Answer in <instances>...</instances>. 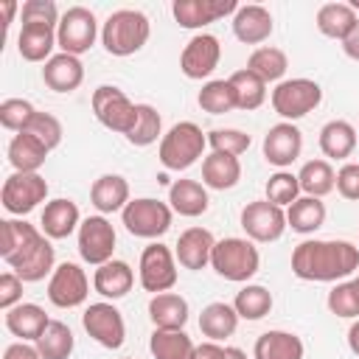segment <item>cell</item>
I'll list each match as a JSON object with an SVG mask.
<instances>
[{"label":"cell","instance_id":"obj_47","mask_svg":"<svg viewBox=\"0 0 359 359\" xmlns=\"http://www.w3.org/2000/svg\"><path fill=\"white\" fill-rule=\"evenodd\" d=\"M34 115H36V109L25 98H6L0 104V126L8 132H25Z\"/></svg>","mask_w":359,"mask_h":359},{"label":"cell","instance_id":"obj_31","mask_svg":"<svg viewBox=\"0 0 359 359\" xmlns=\"http://www.w3.org/2000/svg\"><path fill=\"white\" fill-rule=\"evenodd\" d=\"M8 163L14 171H22V174H36L42 165H45V157H48V149L45 143H39L34 135L28 132H17L11 140H8Z\"/></svg>","mask_w":359,"mask_h":359},{"label":"cell","instance_id":"obj_7","mask_svg":"<svg viewBox=\"0 0 359 359\" xmlns=\"http://www.w3.org/2000/svg\"><path fill=\"white\" fill-rule=\"evenodd\" d=\"M93 115L98 118L101 126H107L109 132L118 135H129V129L135 126V115H137V104L129 101V95L115 87V84H101L93 90Z\"/></svg>","mask_w":359,"mask_h":359},{"label":"cell","instance_id":"obj_49","mask_svg":"<svg viewBox=\"0 0 359 359\" xmlns=\"http://www.w3.org/2000/svg\"><path fill=\"white\" fill-rule=\"evenodd\" d=\"M25 132L34 135L39 143H45L48 151H53V149L62 143V123H59V118L50 115V112H39V109H36V115L31 118V123H28Z\"/></svg>","mask_w":359,"mask_h":359},{"label":"cell","instance_id":"obj_41","mask_svg":"<svg viewBox=\"0 0 359 359\" xmlns=\"http://www.w3.org/2000/svg\"><path fill=\"white\" fill-rule=\"evenodd\" d=\"M233 309L241 320H264L269 311H272V292L261 283H247L236 292V300H233Z\"/></svg>","mask_w":359,"mask_h":359},{"label":"cell","instance_id":"obj_22","mask_svg":"<svg viewBox=\"0 0 359 359\" xmlns=\"http://www.w3.org/2000/svg\"><path fill=\"white\" fill-rule=\"evenodd\" d=\"M42 81L53 93H73L84 81V65L79 56L70 53H53L42 67Z\"/></svg>","mask_w":359,"mask_h":359},{"label":"cell","instance_id":"obj_23","mask_svg":"<svg viewBox=\"0 0 359 359\" xmlns=\"http://www.w3.org/2000/svg\"><path fill=\"white\" fill-rule=\"evenodd\" d=\"M135 286V269L126 264V261H107L101 266H95V275H93V289L104 297V300H121L132 292Z\"/></svg>","mask_w":359,"mask_h":359},{"label":"cell","instance_id":"obj_15","mask_svg":"<svg viewBox=\"0 0 359 359\" xmlns=\"http://www.w3.org/2000/svg\"><path fill=\"white\" fill-rule=\"evenodd\" d=\"M219 59H222L219 39L213 34H194L180 53V70L185 73V79L202 81L219 67Z\"/></svg>","mask_w":359,"mask_h":359},{"label":"cell","instance_id":"obj_58","mask_svg":"<svg viewBox=\"0 0 359 359\" xmlns=\"http://www.w3.org/2000/svg\"><path fill=\"white\" fill-rule=\"evenodd\" d=\"M353 283H356V286H359V275H356V278H353Z\"/></svg>","mask_w":359,"mask_h":359},{"label":"cell","instance_id":"obj_16","mask_svg":"<svg viewBox=\"0 0 359 359\" xmlns=\"http://www.w3.org/2000/svg\"><path fill=\"white\" fill-rule=\"evenodd\" d=\"M264 160L269 165H275L278 171H286L303 151V132L289 123V121H280L275 126H269V132L264 135Z\"/></svg>","mask_w":359,"mask_h":359},{"label":"cell","instance_id":"obj_32","mask_svg":"<svg viewBox=\"0 0 359 359\" xmlns=\"http://www.w3.org/2000/svg\"><path fill=\"white\" fill-rule=\"evenodd\" d=\"M356 137L359 132L353 129V123L334 118L320 129V151L331 160H348L356 149Z\"/></svg>","mask_w":359,"mask_h":359},{"label":"cell","instance_id":"obj_57","mask_svg":"<svg viewBox=\"0 0 359 359\" xmlns=\"http://www.w3.org/2000/svg\"><path fill=\"white\" fill-rule=\"evenodd\" d=\"M227 359H247V353L241 348H227Z\"/></svg>","mask_w":359,"mask_h":359},{"label":"cell","instance_id":"obj_30","mask_svg":"<svg viewBox=\"0 0 359 359\" xmlns=\"http://www.w3.org/2000/svg\"><path fill=\"white\" fill-rule=\"evenodd\" d=\"M241 180V163L233 154H222V151H210L202 160V185L213 188V191H230L236 188Z\"/></svg>","mask_w":359,"mask_h":359},{"label":"cell","instance_id":"obj_17","mask_svg":"<svg viewBox=\"0 0 359 359\" xmlns=\"http://www.w3.org/2000/svg\"><path fill=\"white\" fill-rule=\"evenodd\" d=\"M236 11H238L236 0H174L171 3V14H174L177 25L188 28V31L205 28L227 14H236Z\"/></svg>","mask_w":359,"mask_h":359},{"label":"cell","instance_id":"obj_53","mask_svg":"<svg viewBox=\"0 0 359 359\" xmlns=\"http://www.w3.org/2000/svg\"><path fill=\"white\" fill-rule=\"evenodd\" d=\"M3 359H42L39 356V351H36V345H31V342H11L8 348H6V353H3Z\"/></svg>","mask_w":359,"mask_h":359},{"label":"cell","instance_id":"obj_26","mask_svg":"<svg viewBox=\"0 0 359 359\" xmlns=\"http://www.w3.org/2000/svg\"><path fill=\"white\" fill-rule=\"evenodd\" d=\"M48 325H50V317L36 303H17L14 309L6 311V328L20 342H36Z\"/></svg>","mask_w":359,"mask_h":359},{"label":"cell","instance_id":"obj_3","mask_svg":"<svg viewBox=\"0 0 359 359\" xmlns=\"http://www.w3.org/2000/svg\"><path fill=\"white\" fill-rule=\"evenodd\" d=\"M210 266L219 278L233 280V283H247L258 269H261V252L255 241L227 236L219 238L213 252H210Z\"/></svg>","mask_w":359,"mask_h":359},{"label":"cell","instance_id":"obj_28","mask_svg":"<svg viewBox=\"0 0 359 359\" xmlns=\"http://www.w3.org/2000/svg\"><path fill=\"white\" fill-rule=\"evenodd\" d=\"M168 205L174 213L185 216V219H196V216L208 213L210 196L199 180H177L168 188Z\"/></svg>","mask_w":359,"mask_h":359},{"label":"cell","instance_id":"obj_44","mask_svg":"<svg viewBox=\"0 0 359 359\" xmlns=\"http://www.w3.org/2000/svg\"><path fill=\"white\" fill-rule=\"evenodd\" d=\"M126 140L137 149L151 146L157 140H163V118L151 104H137V115H135V126L129 129Z\"/></svg>","mask_w":359,"mask_h":359},{"label":"cell","instance_id":"obj_21","mask_svg":"<svg viewBox=\"0 0 359 359\" xmlns=\"http://www.w3.org/2000/svg\"><path fill=\"white\" fill-rule=\"evenodd\" d=\"M39 224H42V233L53 241L59 238H67L73 233H79V224H81V213H79V205L73 199H50L45 202L42 208V216H39Z\"/></svg>","mask_w":359,"mask_h":359},{"label":"cell","instance_id":"obj_12","mask_svg":"<svg viewBox=\"0 0 359 359\" xmlns=\"http://www.w3.org/2000/svg\"><path fill=\"white\" fill-rule=\"evenodd\" d=\"M81 325L84 331L107 351H118L126 342V323L123 314L109 303V300H98L90 303L81 314Z\"/></svg>","mask_w":359,"mask_h":359},{"label":"cell","instance_id":"obj_35","mask_svg":"<svg viewBox=\"0 0 359 359\" xmlns=\"http://www.w3.org/2000/svg\"><path fill=\"white\" fill-rule=\"evenodd\" d=\"M53 261H56V250H53L50 238L42 236V238L22 255V261H20L11 272H17L25 283H36V280H42L45 275H53V269H56Z\"/></svg>","mask_w":359,"mask_h":359},{"label":"cell","instance_id":"obj_33","mask_svg":"<svg viewBox=\"0 0 359 359\" xmlns=\"http://www.w3.org/2000/svg\"><path fill=\"white\" fill-rule=\"evenodd\" d=\"M238 320H241V317L236 314L233 303L216 300V303H208V306L202 309V314H199V331H202L210 342H222V339H227V337L236 334Z\"/></svg>","mask_w":359,"mask_h":359},{"label":"cell","instance_id":"obj_11","mask_svg":"<svg viewBox=\"0 0 359 359\" xmlns=\"http://www.w3.org/2000/svg\"><path fill=\"white\" fill-rule=\"evenodd\" d=\"M241 230L247 233L250 241L255 244H269V241H278L286 230V210L272 205L269 199H255V202H247L241 208Z\"/></svg>","mask_w":359,"mask_h":359},{"label":"cell","instance_id":"obj_46","mask_svg":"<svg viewBox=\"0 0 359 359\" xmlns=\"http://www.w3.org/2000/svg\"><path fill=\"white\" fill-rule=\"evenodd\" d=\"M325 306L334 317H345V320H359V286L353 280H339L328 297Z\"/></svg>","mask_w":359,"mask_h":359},{"label":"cell","instance_id":"obj_56","mask_svg":"<svg viewBox=\"0 0 359 359\" xmlns=\"http://www.w3.org/2000/svg\"><path fill=\"white\" fill-rule=\"evenodd\" d=\"M348 348L359 356V320H353V325L348 328Z\"/></svg>","mask_w":359,"mask_h":359},{"label":"cell","instance_id":"obj_19","mask_svg":"<svg viewBox=\"0 0 359 359\" xmlns=\"http://www.w3.org/2000/svg\"><path fill=\"white\" fill-rule=\"evenodd\" d=\"M213 247H216L213 233L208 227L194 224V227H188V230L180 233V238L174 244V255H177V264L180 266H185L191 272H199V269H205L210 264Z\"/></svg>","mask_w":359,"mask_h":359},{"label":"cell","instance_id":"obj_52","mask_svg":"<svg viewBox=\"0 0 359 359\" xmlns=\"http://www.w3.org/2000/svg\"><path fill=\"white\" fill-rule=\"evenodd\" d=\"M337 191L348 202H359V163H345L337 171Z\"/></svg>","mask_w":359,"mask_h":359},{"label":"cell","instance_id":"obj_10","mask_svg":"<svg viewBox=\"0 0 359 359\" xmlns=\"http://www.w3.org/2000/svg\"><path fill=\"white\" fill-rule=\"evenodd\" d=\"M76 244H79V255L84 264H93V266H101L107 261H112V252H115V244H118V236H115V227L107 216H87L81 219L79 224V233H76Z\"/></svg>","mask_w":359,"mask_h":359},{"label":"cell","instance_id":"obj_6","mask_svg":"<svg viewBox=\"0 0 359 359\" xmlns=\"http://www.w3.org/2000/svg\"><path fill=\"white\" fill-rule=\"evenodd\" d=\"M171 219L174 210L168 202L151 199V196H140L132 199L123 210H121V222L126 227L129 236L135 238H160L171 230Z\"/></svg>","mask_w":359,"mask_h":359},{"label":"cell","instance_id":"obj_50","mask_svg":"<svg viewBox=\"0 0 359 359\" xmlns=\"http://www.w3.org/2000/svg\"><path fill=\"white\" fill-rule=\"evenodd\" d=\"M59 6L53 0H25L20 6V22H36V25H53L59 28Z\"/></svg>","mask_w":359,"mask_h":359},{"label":"cell","instance_id":"obj_37","mask_svg":"<svg viewBox=\"0 0 359 359\" xmlns=\"http://www.w3.org/2000/svg\"><path fill=\"white\" fill-rule=\"evenodd\" d=\"M149 351L154 359H194L196 345L185 334V328H180V331L154 328L149 337Z\"/></svg>","mask_w":359,"mask_h":359},{"label":"cell","instance_id":"obj_54","mask_svg":"<svg viewBox=\"0 0 359 359\" xmlns=\"http://www.w3.org/2000/svg\"><path fill=\"white\" fill-rule=\"evenodd\" d=\"M194 359H227V348H222L219 342H202V345H196V351H194Z\"/></svg>","mask_w":359,"mask_h":359},{"label":"cell","instance_id":"obj_20","mask_svg":"<svg viewBox=\"0 0 359 359\" xmlns=\"http://www.w3.org/2000/svg\"><path fill=\"white\" fill-rule=\"evenodd\" d=\"M230 25H233V36H236L238 42H244V45H258V48H261V42H266V39L272 36V28H275L269 8L258 6V3L238 6V11L233 14V22H230Z\"/></svg>","mask_w":359,"mask_h":359},{"label":"cell","instance_id":"obj_29","mask_svg":"<svg viewBox=\"0 0 359 359\" xmlns=\"http://www.w3.org/2000/svg\"><path fill=\"white\" fill-rule=\"evenodd\" d=\"M306 345L292 331H264L252 345V359H303Z\"/></svg>","mask_w":359,"mask_h":359},{"label":"cell","instance_id":"obj_1","mask_svg":"<svg viewBox=\"0 0 359 359\" xmlns=\"http://www.w3.org/2000/svg\"><path fill=\"white\" fill-rule=\"evenodd\" d=\"M359 269V247L345 238H306L292 250V272L311 283H339Z\"/></svg>","mask_w":359,"mask_h":359},{"label":"cell","instance_id":"obj_5","mask_svg":"<svg viewBox=\"0 0 359 359\" xmlns=\"http://www.w3.org/2000/svg\"><path fill=\"white\" fill-rule=\"evenodd\" d=\"M269 101H272V109L283 121L294 123V121L306 118L309 112H314L320 107L323 87L314 79H306V76H300V79H283L280 84H275Z\"/></svg>","mask_w":359,"mask_h":359},{"label":"cell","instance_id":"obj_39","mask_svg":"<svg viewBox=\"0 0 359 359\" xmlns=\"http://www.w3.org/2000/svg\"><path fill=\"white\" fill-rule=\"evenodd\" d=\"M247 70H252L255 76H261L266 84L269 81H283V76H286V70H289V59H286V53L280 50V48H275V45H261V48H255L252 53H250V59H247Z\"/></svg>","mask_w":359,"mask_h":359},{"label":"cell","instance_id":"obj_4","mask_svg":"<svg viewBox=\"0 0 359 359\" xmlns=\"http://www.w3.org/2000/svg\"><path fill=\"white\" fill-rule=\"evenodd\" d=\"M205 149H208V135L194 121H180L163 135L157 160L168 171H185L205 154Z\"/></svg>","mask_w":359,"mask_h":359},{"label":"cell","instance_id":"obj_8","mask_svg":"<svg viewBox=\"0 0 359 359\" xmlns=\"http://www.w3.org/2000/svg\"><path fill=\"white\" fill-rule=\"evenodd\" d=\"M98 20L90 8L84 6H70L62 20H59V28H56V42H59V50L62 53H70V56H81L87 53L95 39H98Z\"/></svg>","mask_w":359,"mask_h":359},{"label":"cell","instance_id":"obj_38","mask_svg":"<svg viewBox=\"0 0 359 359\" xmlns=\"http://www.w3.org/2000/svg\"><path fill=\"white\" fill-rule=\"evenodd\" d=\"M297 180H300V191L303 196H328L334 188H337V171L328 160H309L303 163V168L297 171Z\"/></svg>","mask_w":359,"mask_h":359},{"label":"cell","instance_id":"obj_42","mask_svg":"<svg viewBox=\"0 0 359 359\" xmlns=\"http://www.w3.org/2000/svg\"><path fill=\"white\" fill-rule=\"evenodd\" d=\"M34 345H36L42 359H70V353L76 348V337H73L67 323L50 320V325L42 331V337Z\"/></svg>","mask_w":359,"mask_h":359},{"label":"cell","instance_id":"obj_45","mask_svg":"<svg viewBox=\"0 0 359 359\" xmlns=\"http://www.w3.org/2000/svg\"><path fill=\"white\" fill-rule=\"evenodd\" d=\"M264 191H266V199H269L272 205L283 208V210H286L292 202H297V199L303 196L300 180H297V174H292V171H275V174L266 180Z\"/></svg>","mask_w":359,"mask_h":359},{"label":"cell","instance_id":"obj_34","mask_svg":"<svg viewBox=\"0 0 359 359\" xmlns=\"http://www.w3.org/2000/svg\"><path fill=\"white\" fill-rule=\"evenodd\" d=\"M356 22H359V17H356V11L351 8V3H325V6L317 8V17H314L317 31H320L323 36L339 39V42L353 31Z\"/></svg>","mask_w":359,"mask_h":359},{"label":"cell","instance_id":"obj_36","mask_svg":"<svg viewBox=\"0 0 359 359\" xmlns=\"http://www.w3.org/2000/svg\"><path fill=\"white\" fill-rule=\"evenodd\" d=\"M325 224V202L317 196H300L286 208V227L300 236H309Z\"/></svg>","mask_w":359,"mask_h":359},{"label":"cell","instance_id":"obj_9","mask_svg":"<svg viewBox=\"0 0 359 359\" xmlns=\"http://www.w3.org/2000/svg\"><path fill=\"white\" fill-rule=\"evenodd\" d=\"M137 280L151 294L174 289V283H177V255H174V250H168L160 241H151L149 247H143L140 264H137Z\"/></svg>","mask_w":359,"mask_h":359},{"label":"cell","instance_id":"obj_51","mask_svg":"<svg viewBox=\"0 0 359 359\" xmlns=\"http://www.w3.org/2000/svg\"><path fill=\"white\" fill-rule=\"evenodd\" d=\"M22 283L25 280L17 272H11V269L0 275V309L3 311H8L17 303H22Z\"/></svg>","mask_w":359,"mask_h":359},{"label":"cell","instance_id":"obj_24","mask_svg":"<svg viewBox=\"0 0 359 359\" xmlns=\"http://www.w3.org/2000/svg\"><path fill=\"white\" fill-rule=\"evenodd\" d=\"M90 202L93 208L107 216V213H121L132 199H129V182L121 174H101L90 185Z\"/></svg>","mask_w":359,"mask_h":359},{"label":"cell","instance_id":"obj_40","mask_svg":"<svg viewBox=\"0 0 359 359\" xmlns=\"http://www.w3.org/2000/svg\"><path fill=\"white\" fill-rule=\"evenodd\" d=\"M227 81H230V87H233V93H236L238 109L252 112V109H258V107L266 101V81H264L261 76H255L252 70L241 67V70H236Z\"/></svg>","mask_w":359,"mask_h":359},{"label":"cell","instance_id":"obj_27","mask_svg":"<svg viewBox=\"0 0 359 359\" xmlns=\"http://www.w3.org/2000/svg\"><path fill=\"white\" fill-rule=\"evenodd\" d=\"M53 48H59L53 25L22 22V28L17 34V50L25 62H48L53 56Z\"/></svg>","mask_w":359,"mask_h":359},{"label":"cell","instance_id":"obj_14","mask_svg":"<svg viewBox=\"0 0 359 359\" xmlns=\"http://www.w3.org/2000/svg\"><path fill=\"white\" fill-rule=\"evenodd\" d=\"M87 294H90V278L73 261H62L48 278V300L56 309H76L87 300Z\"/></svg>","mask_w":359,"mask_h":359},{"label":"cell","instance_id":"obj_13","mask_svg":"<svg viewBox=\"0 0 359 359\" xmlns=\"http://www.w3.org/2000/svg\"><path fill=\"white\" fill-rule=\"evenodd\" d=\"M48 199V182L45 177L36 171V174H22V171H14L6 177L3 182V191H0V202L8 213L14 216H25L31 213L39 202Z\"/></svg>","mask_w":359,"mask_h":359},{"label":"cell","instance_id":"obj_55","mask_svg":"<svg viewBox=\"0 0 359 359\" xmlns=\"http://www.w3.org/2000/svg\"><path fill=\"white\" fill-rule=\"evenodd\" d=\"M342 50H345V56H348V59L359 62V22H356V25H353V31L342 39Z\"/></svg>","mask_w":359,"mask_h":359},{"label":"cell","instance_id":"obj_2","mask_svg":"<svg viewBox=\"0 0 359 359\" xmlns=\"http://www.w3.org/2000/svg\"><path fill=\"white\" fill-rule=\"evenodd\" d=\"M151 36V22L137 8H118L101 25V45L109 56H132Z\"/></svg>","mask_w":359,"mask_h":359},{"label":"cell","instance_id":"obj_18","mask_svg":"<svg viewBox=\"0 0 359 359\" xmlns=\"http://www.w3.org/2000/svg\"><path fill=\"white\" fill-rule=\"evenodd\" d=\"M45 233L36 230L34 224H28L25 219H3L0 222V258L8 264V269H14L22 255L42 238Z\"/></svg>","mask_w":359,"mask_h":359},{"label":"cell","instance_id":"obj_43","mask_svg":"<svg viewBox=\"0 0 359 359\" xmlns=\"http://www.w3.org/2000/svg\"><path fill=\"white\" fill-rule=\"evenodd\" d=\"M196 104L202 107V112H210V115H224L230 109H238L236 104V93L230 87L227 79H210L202 84L199 95H196Z\"/></svg>","mask_w":359,"mask_h":359},{"label":"cell","instance_id":"obj_48","mask_svg":"<svg viewBox=\"0 0 359 359\" xmlns=\"http://www.w3.org/2000/svg\"><path fill=\"white\" fill-rule=\"evenodd\" d=\"M250 135L241 132V129H213L208 132V146L213 151H222V154H233V157H241L247 149H250Z\"/></svg>","mask_w":359,"mask_h":359},{"label":"cell","instance_id":"obj_25","mask_svg":"<svg viewBox=\"0 0 359 359\" xmlns=\"http://www.w3.org/2000/svg\"><path fill=\"white\" fill-rule=\"evenodd\" d=\"M191 317V309H188V300L177 292H160V294H151L149 300V320L154 323V328H165V331H180L185 328Z\"/></svg>","mask_w":359,"mask_h":359}]
</instances>
